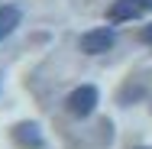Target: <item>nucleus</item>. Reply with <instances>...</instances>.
Here are the masks:
<instances>
[{
  "label": "nucleus",
  "instance_id": "1",
  "mask_svg": "<svg viewBox=\"0 0 152 149\" xmlns=\"http://www.w3.org/2000/svg\"><path fill=\"white\" fill-rule=\"evenodd\" d=\"M97 88L94 84H81L78 91H71L68 94V114L71 117H91L94 107H97Z\"/></svg>",
  "mask_w": 152,
  "mask_h": 149
},
{
  "label": "nucleus",
  "instance_id": "2",
  "mask_svg": "<svg viewBox=\"0 0 152 149\" xmlns=\"http://www.w3.org/2000/svg\"><path fill=\"white\" fill-rule=\"evenodd\" d=\"M113 42H117V36H113V29L110 26H100V29H91L81 36V52L84 55H104L107 49H113Z\"/></svg>",
  "mask_w": 152,
  "mask_h": 149
},
{
  "label": "nucleus",
  "instance_id": "3",
  "mask_svg": "<svg viewBox=\"0 0 152 149\" xmlns=\"http://www.w3.org/2000/svg\"><path fill=\"white\" fill-rule=\"evenodd\" d=\"M146 10H152V0H117L113 10H110V20H113V23L136 20V16H142Z\"/></svg>",
  "mask_w": 152,
  "mask_h": 149
},
{
  "label": "nucleus",
  "instance_id": "4",
  "mask_svg": "<svg viewBox=\"0 0 152 149\" xmlns=\"http://www.w3.org/2000/svg\"><path fill=\"white\" fill-rule=\"evenodd\" d=\"M16 26H20V10L10 7V3H7V7L0 3V39H7Z\"/></svg>",
  "mask_w": 152,
  "mask_h": 149
},
{
  "label": "nucleus",
  "instance_id": "5",
  "mask_svg": "<svg viewBox=\"0 0 152 149\" xmlns=\"http://www.w3.org/2000/svg\"><path fill=\"white\" fill-rule=\"evenodd\" d=\"M16 139H20V143H23V146H42V139H39V133H36V126H26V123H23V126H16Z\"/></svg>",
  "mask_w": 152,
  "mask_h": 149
},
{
  "label": "nucleus",
  "instance_id": "6",
  "mask_svg": "<svg viewBox=\"0 0 152 149\" xmlns=\"http://www.w3.org/2000/svg\"><path fill=\"white\" fill-rule=\"evenodd\" d=\"M142 42H149V46H152V23L146 26V29H142Z\"/></svg>",
  "mask_w": 152,
  "mask_h": 149
}]
</instances>
